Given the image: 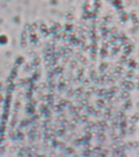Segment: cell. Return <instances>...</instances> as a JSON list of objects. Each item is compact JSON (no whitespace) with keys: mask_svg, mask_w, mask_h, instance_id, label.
Listing matches in <instances>:
<instances>
[{"mask_svg":"<svg viewBox=\"0 0 139 157\" xmlns=\"http://www.w3.org/2000/svg\"><path fill=\"white\" fill-rule=\"evenodd\" d=\"M125 147H128L129 149H130L131 147H133V142H128L127 144L125 145Z\"/></svg>","mask_w":139,"mask_h":157,"instance_id":"cell-28","label":"cell"},{"mask_svg":"<svg viewBox=\"0 0 139 157\" xmlns=\"http://www.w3.org/2000/svg\"><path fill=\"white\" fill-rule=\"evenodd\" d=\"M125 2H126V5L129 6V5H130L131 3H132V0H126Z\"/></svg>","mask_w":139,"mask_h":157,"instance_id":"cell-33","label":"cell"},{"mask_svg":"<svg viewBox=\"0 0 139 157\" xmlns=\"http://www.w3.org/2000/svg\"><path fill=\"white\" fill-rule=\"evenodd\" d=\"M84 139H85L86 142H88V141L91 139V133H90V132H89V133H86L85 138H84Z\"/></svg>","mask_w":139,"mask_h":157,"instance_id":"cell-21","label":"cell"},{"mask_svg":"<svg viewBox=\"0 0 139 157\" xmlns=\"http://www.w3.org/2000/svg\"><path fill=\"white\" fill-rule=\"evenodd\" d=\"M98 140H99L100 142H104V141H106V136L104 135V133H103V134L98 135Z\"/></svg>","mask_w":139,"mask_h":157,"instance_id":"cell-12","label":"cell"},{"mask_svg":"<svg viewBox=\"0 0 139 157\" xmlns=\"http://www.w3.org/2000/svg\"><path fill=\"white\" fill-rule=\"evenodd\" d=\"M133 117L136 119V120H139V113H136V114L133 115Z\"/></svg>","mask_w":139,"mask_h":157,"instance_id":"cell-31","label":"cell"},{"mask_svg":"<svg viewBox=\"0 0 139 157\" xmlns=\"http://www.w3.org/2000/svg\"><path fill=\"white\" fill-rule=\"evenodd\" d=\"M81 142L80 140H79V138H78V139H76L74 141V144L75 145V146H79V145H80Z\"/></svg>","mask_w":139,"mask_h":157,"instance_id":"cell-25","label":"cell"},{"mask_svg":"<svg viewBox=\"0 0 139 157\" xmlns=\"http://www.w3.org/2000/svg\"><path fill=\"white\" fill-rule=\"evenodd\" d=\"M138 155H139V153H138Z\"/></svg>","mask_w":139,"mask_h":157,"instance_id":"cell-39","label":"cell"},{"mask_svg":"<svg viewBox=\"0 0 139 157\" xmlns=\"http://www.w3.org/2000/svg\"><path fill=\"white\" fill-rule=\"evenodd\" d=\"M118 33V29L117 27H113L112 29H111V34H116Z\"/></svg>","mask_w":139,"mask_h":157,"instance_id":"cell-22","label":"cell"},{"mask_svg":"<svg viewBox=\"0 0 139 157\" xmlns=\"http://www.w3.org/2000/svg\"><path fill=\"white\" fill-rule=\"evenodd\" d=\"M125 86L128 90H132V89H133L135 87L134 83H133V82H131V81H128V82H126V83H125Z\"/></svg>","mask_w":139,"mask_h":157,"instance_id":"cell-1","label":"cell"},{"mask_svg":"<svg viewBox=\"0 0 139 157\" xmlns=\"http://www.w3.org/2000/svg\"><path fill=\"white\" fill-rule=\"evenodd\" d=\"M137 88H138V89H139V83H137Z\"/></svg>","mask_w":139,"mask_h":157,"instance_id":"cell-36","label":"cell"},{"mask_svg":"<svg viewBox=\"0 0 139 157\" xmlns=\"http://www.w3.org/2000/svg\"><path fill=\"white\" fill-rule=\"evenodd\" d=\"M74 28V25L71 24H67L66 25V30H71Z\"/></svg>","mask_w":139,"mask_h":157,"instance_id":"cell-15","label":"cell"},{"mask_svg":"<svg viewBox=\"0 0 139 157\" xmlns=\"http://www.w3.org/2000/svg\"><path fill=\"white\" fill-rule=\"evenodd\" d=\"M81 104L83 105H88V101L86 100V98H84L83 100H82V101H81Z\"/></svg>","mask_w":139,"mask_h":157,"instance_id":"cell-26","label":"cell"},{"mask_svg":"<svg viewBox=\"0 0 139 157\" xmlns=\"http://www.w3.org/2000/svg\"><path fill=\"white\" fill-rule=\"evenodd\" d=\"M97 104L99 107H104L105 106V102H104V101L102 100H98L97 101Z\"/></svg>","mask_w":139,"mask_h":157,"instance_id":"cell-10","label":"cell"},{"mask_svg":"<svg viewBox=\"0 0 139 157\" xmlns=\"http://www.w3.org/2000/svg\"><path fill=\"white\" fill-rule=\"evenodd\" d=\"M96 1H98V0H96Z\"/></svg>","mask_w":139,"mask_h":157,"instance_id":"cell-38","label":"cell"},{"mask_svg":"<svg viewBox=\"0 0 139 157\" xmlns=\"http://www.w3.org/2000/svg\"><path fill=\"white\" fill-rule=\"evenodd\" d=\"M133 27H134L135 29H138L139 28V21L137 20V21L133 22Z\"/></svg>","mask_w":139,"mask_h":157,"instance_id":"cell-23","label":"cell"},{"mask_svg":"<svg viewBox=\"0 0 139 157\" xmlns=\"http://www.w3.org/2000/svg\"><path fill=\"white\" fill-rule=\"evenodd\" d=\"M112 3L114 6H115L116 7H120L122 4V0H113Z\"/></svg>","mask_w":139,"mask_h":157,"instance_id":"cell-3","label":"cell"},{"mask_svg":"<svg viewBox=\"0 0 139 157\" xmlns=\"http://www.w3.org/2000/svg\"><path fill=\"white\" fill-rule=\"evenodd\" d=\"M137 147H138V142H133V147H134V148H137Z\"/></svg>","mask_w":139,"mask_h":157,"instance_id":"cell-30","label":"cell"},{"mask_svg":"<svg viewBox=\"0 0 139 157\" xmlns=\"http://www.w3.org/2000/svg\"><path fill=\"white\" fill-rule=\"evenodd\" d=\"M95 76H97V74H96L95 72H93V73L91 74V77H92V78L95 77Z\"/></svg>","mask_w":139,"mask_h":157,"instance_id":"cell-35","label":"cell"},{"mask_svg":"<svg viewBox=\"0 0 139 157\" xmlns=\"http://www.w3.org/2000/svg\"><path fill=\"white\" fill-rule=\"evenodd\" d=\"M98 133H99V134H103V133H104V130H103L102 128H101L100 130L98 129Z\"/></svg>","mask_w":139,"mask_h":157,"instance_id":"cell-34","label":"cell"},{"mask_svg":"<svg viewBox=\"0 0 139 157\" xmlns=\"http://www.w3.org/2000/svg\"><path fill=\"white\" fill-rule=\"evenodd\" d=\"M130 17H137V13H136V11L135 10H133L131 12V14H130Z\"/></svg>","mask_w":139,"mask_h":157,"instance_id":"cell-27","label":"cell"},{"mask_svg":"<svg viewBox=\"0 0 139 157\" xmlns=\"http://www.w3.org/2000/svg\"><path fill=\"white\" fill-rule=\"evenodd\" d=\"M122 39V44H125V46H127L128 44H129V39H128V38H126V37H124Z\"/></svg>","mask_w":139,"mask_h":157,"instance_id":"cell-9","label":"cell"},{"mask_svg":"<svg viewBox=\"0 0 139 157\" xmlns=\"http://www.w3.org/2000/svg\"><path fill=\"white\" fill-rule=\"evenodd\" d=\"M66 18H67V19H68V20H70V21L73 19V18H74L73 13H71V12L68 13V14L66 15Z\"/></svg>","mask_w":139,"mask_h":157,"instance_id":"cell-18","label":"cell"},{"mask_svg":"<svg viewBox=\"0 0 139 157\" xmlns=\"http://www.w3.org/2000/svg\"><path fill=\"white\" fill-rule=\"evenodd\" d=\"M71 67L75 68V67H77V66H78V62H77V61H75V60H73V61H71Z\"/></svg>","mask_w":139,"mask_h":157,"instance_id":"cell-13","label":"cell"},{"mask_svg":"<svg viewBox=\"0 0 139 157\" xmlns=\"http://www.w3.org/2000/svg\"><path fill=\"white\" fill-rule=\"evenodd\" d=\"M101 152V149L99 148V147H95L94 149H93V153H95V154H99Z\"/></svg>","mask_w":139,"mask_h":157,"instance_id":"cell-19","label":"cell"},{"mask_svg":"<svg viewBox=\"0 0 139 157\" xmlns=\"http://www.w3.org/2000/svg\"><path fill=\"white\" fill-rule=\"evenodd\" d=\"M79 120H80L81 121H82V122H83V123L86 122V121L88 120V116H87V115H82V116L79 118Z\"/></svg>","mask_w":139,"mask_h":157,"instance_id":"cell-16","label":"cell"},{"mask_svg":"<svg viewBox=\"0 0 139 157\" xmlns=\"http://www.w3.org/2000/svg\"><path fill=\"white\" fill-rule=\"evenodd\" d=\"M99 93H100V95H106V89H101L100 91H99Z\"/></svg>","mask_w":139,"mask_h":157,"instance_id":"cell-24","label":"cell"},{"mask_svg":"<svg viewBox=\"0 0 139 157\" xmlns=\"http://www.w3.org/2000/svg\"><path fill=\"white\" fill-rule=\"evenodd\" d=\"M83 8H84V11H86V12H88V10L90 9V6H89L88 4H86V5H84V7H83Z\"/></svg>","mask_w":139,"mask_h":157,"instance_id":"cell-29","label":"cell"},{"mask_svg":"<svg viewBox=\"0 0 139 157\" xmlns=\"http://www.w3.org/2000/svg\"><path fill=\"white\" fill-rule=\"evenodd\" d=\"M135 75L134 73V71H133V70H130V71H129L127 72V76L129 77V78H132V77H133Z\"/></svg>","mask_w":139,"mask_h":157,"instance_id":"cell-8","label":"cell"},{"mask_svg":"<svg viewBox=\"0 0 139 157\" xmlns=\"http://www.w3.org/2000/svg\"><path fill=\"white\" fill-rule=\"evenodd\" d=\"M132 104H133L132 101H131L129 99H127V101H125V108H126V109H130V108L132 107Z\"/></svg>","mask_w":139,"mask_h":157,"instance_id":"cell-5","label":"cell"},{"mask_svg":"<svg viewBox=\"0 0 139 157\" xmlns=\"http://www.w3.org/2000/svg\"><path fill=\"white\" fill-rule=\"evenodd\" d=\"M83 155H88V156H90V155H93V152L91 151L90 150L87 149V150H85V151H84V153H83Z\"/></svg>","mask_w":139,"mask_h":157,"instance_id":"cell-14","label":"cell"},{"mask_svg":"<svg viewBox=\"0 0 139 157\" xmlns=\"http://www.w3.org/2000/svg\"><path fill=\"white\" fill-rule=\"evenodd\" d=\"M120 128H121V130H122V131H125V130H126V127H127V125H126V123L123 121V122L120 124Z\"/></svg>","mask_w":139,"mask_h":157,"instance_id":"cell-11","label":"cell"},{"mask_svg":"<svg viewBox=\"0 0 139 157\" xmlns=\"http://www.w3.org/2000/svg\"><path fill=\"white\" fill-rule=\"evenodd\" d=\"M130 17V15L129 14V13H127V12H123V13H121V20H122L123 21H127L129 19Z\"/></svg>","mask_w":139,"mask_h":157,"instance_id":"cell-2","label":"cell"},{"mask_svg":"<svg viewBox=\"0 0 139 157\" xmlns=\"http://www.w3.org/2000/svg\"><path fill=\"white\" fill-rule=\"evenodd\" d=\"M106 68H107V64L106 63H102L101 64V66H99V69H100L101 71H105L106 70Z\"/></svg>","mask_w":139,"mask_h":157,"instance_id":"cell-6","label":"cell"},{"mask_svg":"<svg viewBox=\"0 0 139 157\" xmlns=\"http://www.w3.org/2000/svg\"><path fill=\"white\" fill-rule=\"evenodd\" d=\"M87 110H88V113H95V110H94V108L93 106H89L88 105V107H87Z\"/></svg>","mask_w":139,"mask_h":157,"instance_id":"cell-17","label":"cell"},{"mask_svg":"<svg viewBox=\"0 0 139 157\" xmlns=\"http://www.w3.org/2000/svg\"><path fill=\"white\" fill-rule=\"evenodd\" d=\"M122 98H125V99H129V97H130V93H129V91H124V92H123L122 93Z\"/></svg>","mask_w":139,"mask_h":157,"instance_id":"cell-4","label":"cell"},{"mask_svg":"<svg viewBox=\"0 0 139 157\" xmlns=\"http://www.w3.org/2000/svg\"><path fill=\"white\" fill-rule=\"evenodd\" d=\"M117 92H119V88H117V87H115V86H114L112 88H111V92L110 93H117Z\"/></svg>","mask_w":139,"mask_h":157,"instance_id":"cell-20","label":"cell"},{"mask_svg":"<svg viewBox=\"0 0 139 157\" xmlns=\"http://www.w3.org/2000/svg\"><path fill=\"white\" fill-rule=\"evenodd\" d=\"M65 151H66V154H69V155L72 154V153H73V152H74V149H73V148H72V147H66Z\"/></svg>","mask_w":139,"mask_h":157,"instance_id":"cell-7","label":"cell"},{"mask_svg":"<svg viewBox=\"0 0 139 157\" xmlns=\"http://www.w3.org/2000/svg\"><path fill=\"white\" fill-rule=\"evenodd\" d=\"M137 107L139 108V101H138V102H137Z\"/></svg>","mask_w":139,"mask_h":157,"instance_id":"cell-37","label":"cell"},{"mask_svg":"<svg viewBox=\"0 0 139 157\" xmlns=\"http://www.w3.org/2000/svg\"><path fill=\"white\" fill-rule=\"evenodd\" d=\"M106 19H107V20H106L107 22H110L111 21V19H112V18H111L110 17H109V16H107V17H106Z\"/></svg>","mask_w":139,"mask_h":157,"instance_id":"cell-32","label":"cell"}]
</instances>
